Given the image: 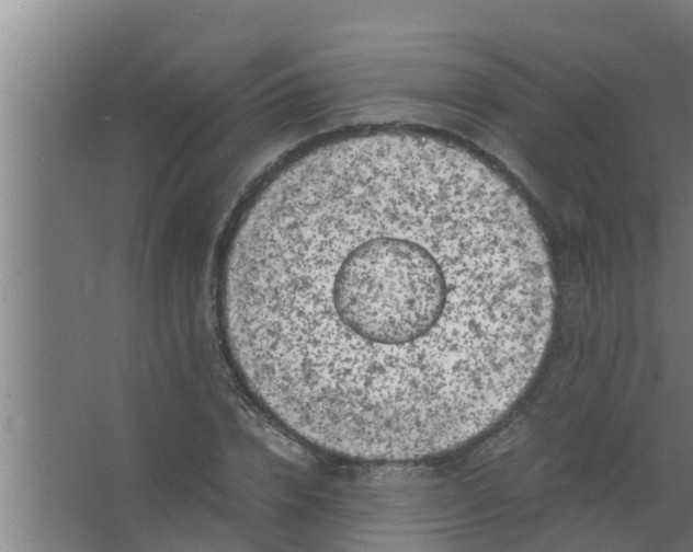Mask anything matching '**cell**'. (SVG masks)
I'll use <instances>...</instances> for the list:
<instances>
[{"mask_svg": "<svg viewBox=\"0 0 693 552\" xmlns=\"http://www.w3.org/2000/svg\"><path fill=\"white\" fill-rule=\"evenodd\" d=\"M232 364L282 426L364 461L495 426L545 357L556 285L522 196L443 140L375 133L277 170L221 263Z\"/></svg>", "mask_w": 693, "mask_h": 552, "instance_id": "obj_1", "label": "cell"}]
</instances>
